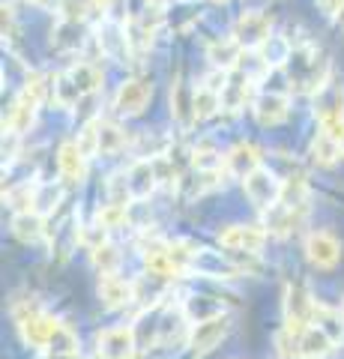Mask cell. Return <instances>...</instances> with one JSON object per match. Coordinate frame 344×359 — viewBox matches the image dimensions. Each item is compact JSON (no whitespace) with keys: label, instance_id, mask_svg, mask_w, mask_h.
I'll list each match as a JSON object with an SVG mask.
<instances>
[{"label":"cell","instance_id":"cell-14","mask_svg":"<svg viewBox=\"0 0 344 359\" xmlns=\"http://www.w3.org/2000/svg\"><path fill=\"white\" fill-rule=\"evenodd\" d=\"M287 114H291V102H287L284 93H263L254 102V120L261 126H279L287 120Z\"/></svg>","mask_w":344,"mask_h":359},{"label":"cell","instance_id":"cell-19","mask_svg":"<svg viewBox=\"0 0 344 359\" xmlns=\"http://www.w3.org/2000/svg\"><path fill=\"white\" fill-rule=\"evenodd\" d=\"M13 233L21 243H36L42 233H46V216L36 210H25V212H15L13 219Z\"/></svg>","mask_w":344,"mask_h":359},{"label":"cell","instance_id":"cell-34","mask_svg":"<svg viewBox=\"0 0 344 359\" xmlns=\"http://www.w3.org/2000/svg\"><path fill=\"white\" fill-rule=\"evenodd\" d=\"M78 351V335H75L69 327H63L57 330V335L51 339V344H48V351L46 353H75Z\"/></svg>","mask_w":344,"mask_h":359},{"label":"cell","instance_id":"cell-16","mask_svg":"<svg viewBox=\"0 0 344 359\" xmlns=\"http://www.w3.org/2000/svg\"><path fill=\"white\" fill-rule=\"evenodd\" d=\"M192 269H198L201 276H209V278H234V276H240V266L231 261V257H221V255L207 252V249L195 252Z\"/></svg>","mask_w":344,"mask_h":359},{"label":"cell","instance_id":"cell-8","mask_svg":"<svg viewBox=\"0 0 344 359\" xmlns=\"http://www.w3.org/2000/svg\"><path fill=\"white\" fill-rule=\"evenodd\" d=\"M305 257L317 269H332L341 261V243L326 231H315L305 237Z\"/></svg>","mask_w":344,"mask_h":359},{"label":"cell","instance_id":"cell-32","mask_svg":"<svg viewBox=\"0 0 344 359\" xmlns=\"http://www.w3.org/2000/svg\"><path fill=\"white\" fill-rule=\"evenodd\" d=\"M108 201H111V204H120V207H129V201H135V198H132L126 174H114L108 180Z\"/></svg>","mask_w":344,"mask_h":359},{"label":"cell","instance_id":"cell-22","mask_svg":"<svg viewBox=\"0 0 344 359\" xmlns=\"http://www.w3.org/2000/svg\"><path fill=\"white\" fill-rule=\"evenodd\" d=\"M312 159H315L320 168L336 165V162L341 159V141L332 138L329 132L320 129V132L315 135V141H312Z\"/></svg>","mask_w":344,"mask_h":359},{"label":"cell","instance_id":"cell-5","mask_svg":"<svg viewBox=\"0 0 344 359\" xmlns=\"http://www.w3.org/2000/svg\"><path fill=\"white\" fill-rule=\"evenodd\" d=\"M228 330H231L228 314H216V318H209V320L195 323V330L188 332V347H192L195 356H204V353L213 351V347L221 344V339L228 335Z\"/></svg>","mask_w":344,"mask_h":359},{"label":"cell","instance_id":"cell-9","mask_svg":"<svg viewBox=\"0 0 344 359\" xmlns=\"http://www.w3.org/2000/svg\"><path fill=\"white\" fill-rule=\"evenodd\" d=\"M270 18L258 9H252V13L240 15L237 18V27H234V39L242 45V48H261V45L270 39Z\"/></svg>","mask_w":344,"mask_h":359},{"label":"cell","instance_id":"cell-20","mask_svg":"<svg viewBox=\"0 0 344 359\" xmlns=\"http://www.w3.org/2000/svg\"><path fill=\"white\" fill-rule=\"evenodd\" d=\"M317 120H344V87L326 84L317 93Z\"/></svg>","mask_w":344,"mask_h":359},{"label":"cell","instance_id":"cell-38","mask_svg":"<svg viewBox=\"0 0 344 359\" xmlns=\"http://www.w3.org/2000/svg\"><path fill=\"white\" fill-rule=\"evenodd\" d=\"M46 359H81V353H46Z\"/></svg>","mask_w":344,"mask_h":359},{"label":"cell","instance_id":"cell-39","mask_svg":"<svg viewBox=\"0 0 344 359\" xmlns=\"http://www.w3.org/2000/svg\"><path fill=\"white\" fill-rule=\"evenodd\" d=\"M336 21H338V27L344 30V4H341V9H338V13H336Z\"/></svg>","mask_w":344,"mask_h":359},{"label":"cell","instance_id":"cell-10","mask_svg":"<svg viewBox=\"0 0 344 359\" xmlns=\"http://www.w3.org/2000/svg\"><path fill=\"white\" fill-rule=\"evenodd\" d=\"M263 212H266V228H270V233H275V237H291L305 219V207H294V204H284V201H279L275 207L263 210Z\"/></svg>","mask_w":344,"mask_h":359},{"label":"cell","instance_id":"cell-41","mask_svg":"<svg viewBox=\"0 0 344 359\" xmlns=\"http://www.w3.org/2000/svg\"><path fill=\"white\" fill-rule=\"evenodd\" d=\"M341 156H344V138H341Z\"/></svg>","mask_w":344,"mask_h":359},{"label":"cell","instance_id":"cell-26","mask_svg":"<svg viewBox=\"0 0 344 359\" xmlns=\"http://www.w3.org/2000/svg\"><path fill=\"white\" fill-rule=\"evenodd\" d=\"M240 51H242V45L231 36V39H225V42H213L207 48V57H209V63L216 66V69H231V66L237 63V57H240Z\"/></svg>","mask_w":344,"mask_h":359},{"label":"cell","instance_id":"cell-4","mask_svg":"<svg viewBox=\"0 0 344 359\" xmlns=\"http://www.w3.org/2000/svg\"><path fill=\"white\" fill-rule=\"evenodd\" d=\"M317 302L308 297V290L303 285H287L284 290V327L294 332H303L315 318Z\"/></svg>","mask_w":344,"mask_h":359},{"label":"cell","instance_id":"cell-27","mask_svg":"<svg viewBox=\"0 0 344 359\" xmlns=\"http://www.w3.org/2000/svg\"><path fill=\"white\" fill-rule=\"evenodd\" d=\"M69 78L75 81V87L81 90V96H87V93H96L99 90V84H102V72H99V66H93V63H75L72 69H69Z\"/></svg>","mask_w":344,"mask_h":359},{"label":"cell","instance_id":"cell-33","mask_svg":"<svg viewBox=\"0 0 344 359\" xmlns=\"http://www.w3.org/2000/svg\"><path fill=\"white\" fill-rule=\"evenodd\" d=\"M75 144L81 147V153L90 159V156H99V120H90L87 126L78 132V138H75Z\"/></svg>","mask_w":344,"mask_h":359},{"label":"cell","instance_id":"cell-7","mask_svg":"<svg viewBox=\"0 0 344 359\" xmlns=\"http://www.w3.org/2000/svg\"><path fill=\"white\" fill-rule=\"evenodd\" d=\"M150 96H153L150 81H144V78H129V81H123L117 90L114 108H117V114H123V117H135L147 108Z\"/></svg>","mask_w":344,"mask_h":359},{"label":"cell","instance_id":"cell-37","mask_svg":"<svg viewBox=\"0 0 344 359\" xmlns=\"http://www.w3.org/2000/svg\"><path fill=\"white\" fill-rule=\"evenodd\" d=\"M317 4H320V9H324L326 15H332V18H336V13L341 9V4H344V0H317Z\"/></svg>","mask_w":344,"mask_h":359},{"label":"cell","instance_id":"cell-17","mask_svg":"<svg viewBox=\"0 0 344 359\" xmlns=\"http://www.w3.org/2000/svg\"><path fill=\"white\" fill-rule=\"evenodd\" d=\"M42 102H36L33 96H27L25 90L18 93V99H15V105H13V111H9V117L4 120V129L9 132V135H25L27 129H30V123H33V117H36V108H39Z\"/></svg>","mask_w":344,"mask_h":359},{"label":"cell","instance_id":"cell-36","mask_svg":"<svg viewBox=\"0 0 344 359\" xmlns=\"http://www.w3.org/2000/svg\"><path fill=\"white\" fill-rule=\"evenodd\" d=\"M78 243H84L87 249H96V245L108 243V228H102V224H87V228L78 231Z\"/></svg>","mask_w":344,"mask_h":359},{"label":"cell","instance_id":"cell-40","mask_svg":"<svg viewBox=\"0 0 344 359\" xmlns=\"http://www.w3.org/2000/svg\"><path fill=\"white\" fill-rule=\"evenodd\" d=\"M99 4H102V6H108V4H111V0H99Z\"/></svg>","mask_w":344,"mask_h":359},{"label":"cell","instance_id":"cell-11","mask_svg":"<svg viewBox=\"0 0 344 359\" xmlns=\"http://www.w3.org/2000/svg\"><path fill=\"white\" fill-rule=\"evenodd\" d=\"M57 168H60V177L69 186L84 183V177H87V156L81 153V147L75 141H63L60 144V150H57Z\"/></svg>","mask_w":344,"mask_h":359},{"label":"cell","instance_id":"cell-29","mask_svg":"<svg viewBox=\"0 0 344 359\" xmlns=\"http://www.w3.org/2000/svg\"><path fill=\"white\" fill-rule=\"evenodd\" d=\"M90 261L102 276H111V273H117L120 269V261H123V257H120L117 245L102 243V245H96V249H90Z\"/></svg>","mask_w":344,"mask_h":359},{"label":"cell","instance_id":"cell-21","mask_svg":"<svg viewBox=\"0 0 344 359\" xmlns=\"http://www.w3.org/2000/svg\"><path fill=\"white\" fill-rule=\"evenodd\" d=\"M246 96H249V78L242 72H228V81L221 87V108L240 111L246 105Z\"/></svg>","mask_w":344,"mask_h":359},{"label":"cell","instance_id":"cell-2","mask_svg":"<svg viewBox=\"0 0 344 359\" xmlns=\"http://www.w3.org/2000/svg\"><path fill=\"white\" fill-rule=\"evenodd\" d=\"M242 189H246V198L252 201L258 210H270L282 201V192H284V183L275 177L270 168H254L252 174L242 177Z\"/></svg>","mask_w":344,"mask_h":359},{"label":"cell","instance_id":"cell-12","mask_svg":"<svg viewBox=\"0 0 344 359\" xmlns=\"http://www.w3.org/2000/svg\"><path fill=\"white\" fill-rule=\"evenodd\" d=\"M126 180H129V189H132V198L135 201L150 198L153 192H156V186H159V174H156L153 159H135L129 165Z\"/></svg>","mask_w":344,"mask_h":359},{"label":"cell","instance_id":"cell-1","mask_svg":"<svg viewBox=\"0 0 344 359\" xmlns=\"http://www.w3.org/2000/svg\"><path fill=\"white\" fill-rule=\"evenodd\" d=\"M15 323H18V332L25 339V344L39 347V351H48L51 339L63 327L54 314L42 311L39 306H30V302L27 306H15Z\"/></svg>","mask_w":344,"mask_h":359},{"label":"cell","instance_id":"cell-3","mask_svg":"<svg viewBox=\"0 0 344 359\" xmlns=\"http://www.w3.org/2000/svg\"><path fill=\"white\" fill-rule=\"evenodd\" d=\"M141 351L138 339H135V327H114L99 332L96 339V353L102 359H135Z\"/></svg>","mask_w":344,"mask_h":359},{"label":"cell","instance_id":"cell-30","mask_svg":"<svg viewBox=\"0 0 344 359\" xmlns=\"http://www.w3.org/2000/svg\"><path fill=\"white\" fill-rule=\"evenodd\" d=\"M312 323H317L324 332H329V339L332 341H341L344 339V323H341V314H336L332 309L326 306H315V318Z\"/></svg>","mask_w":344,"mask_h":359},{"label":"cell","instance_id":"cell-25","mask_svg":"<svg viewBox=\"0 0 344 359\" xmlns=\"http://www.w3.org/2000/svg\"><path fill=\"white\" fill-rule=\"evenodd\" d=\"M126 147V132L111 120H99V153L102 156H114Z\"/></svg>","mask_w":344,"mask_h":359},{"label":"cell","instance_id":"cell-15","mask_svg":"<svg viewBox=\"0 0 344 359\" xmlns=\"http://www.w3.org/2000/svg\"><path fill=\"white\" fill-rule=\"evenodd\" d=\"M254 168H261V147L258 144H252V141L237 144V147L225 156V171L240 177V180L246 174H252Z\"/></svg>","mask_w":344,"mask_h":359},{"label":"cell","instance_id":"cell-6","mask_svg":"<svg viewBox=\"0 0 344 359\" xmlns=\"http://www.w3.org/2000/svg\"><path fill=\"white\" fill-rule=\"evenodd\" d=\"M266 237H270V233H266L263 228H258V224H228V228L219 233V243L231 252L258 255L266 245Z\"/></svg>","mask_w":344,"mask_h":359},{"label":"cell","instance_id":"cell-42","mask_svg":"<svg viewBox=\"0 0 344 359\" xmlns=\"http://www.w3.org/2000/svg\"><path fill=\"white\" fill-rule=\"evenodd\" d=\"M99 359H102V356H99Z\"/></svg>","mask_w":344,"mask_h":359},{"label":"cell","instance_id":"cell-28","mask_svg":"<svg viewBox=\"0 0 344 359\" xmlns=\"http://www.w3.org/2000/svg\"><path fill=\"white\" fill-rule=\"evenodd\" d=\"M219 108H221V93L201 81V87L195 90V120H209Z\"/></svg>","mask_w":344,"mask_h":359},{"label":"cell","instance_id":"cell-31","mask_svg":"<svg viewBox=\"0 0 344 359\" xmlns=\"http://www.w3.org/2000/svg\"><path fill=\"white\" fill-rule=\"evenodd\" d=\"M126 219H129L126 207L111 204V201H108L105 207H99V212H96V222L102 224V228H108V231H114V228H120V224H126Z\"/></svg>","mask_w":344,"mask_h":359},{"label":"cell","instance_id":"cell-18","mask_svg":"<svg viewBox=\"0 0 344 359\" xmlns=\"http://www.w3.org/2000/svg\"><path fill=\"white\" fill-rule=\"evenodd\" d=\"M336 341L329 339V332H324L317 323H308V327L299 332V351H303V359H324Z\"/></svg>","mask_w":344,"mask_h":359},{"label":"cell","instance_id":"cell-13","mask_svg":"<svg viewBox=\"0 0 344 359\" xmlns=\"http://www.w3.org/2000/svg\"><path fill=\"white\" fill-rule=\"evenodd\" d=\"M99 299H102V306L105 309H123L129 306L132 299H135V285L126 282V278H120L117 273H111V276H102L99 278Z\"/></svg>","mask_w":344,"mask_h":359},{"label":"cell","instance_id":"cell-23","mask_svg":"<svg viewBox=\"0 0 344 359\" xmlns=\"http://www.w3.org/2000/svg\"><path fill=\"white\" fill-rule=\"evenodd\" d=\"M171 114L188 126V123L195 120V90H188L183 81H177L171 87Z\"/></svg>","mask_w":344,"mask_h":359},{"label":"cell","instance_id":"cell-24","mask_svg":"<svg viewBox=\"0 0 344 359\" xmlns=\"http://www.w3.org/2000/svg\"><path fill=\"white\" fill-rule=\"evenodd\" d=\"M183 311H186L188 323H201V320L216 318V314H225V306L213 297H188L183 302Z\"/></svg>","mask_w":344,"mask_h":359},{"label":"cell","instance_id":"cell-35","mask_svg":"<svg viewBox=\"0 0 344 359\" xmlns=\"http://www.w3.org/2000/svg\"><path fill=\"white\" fill-rule=\"evenodd\" d=\"M60 204V189H54V186H39L36 189V204H33V210L36 212H51V210H57Z\"/></svg>","mask_w":344,"mask_h":359}]
</instances>
